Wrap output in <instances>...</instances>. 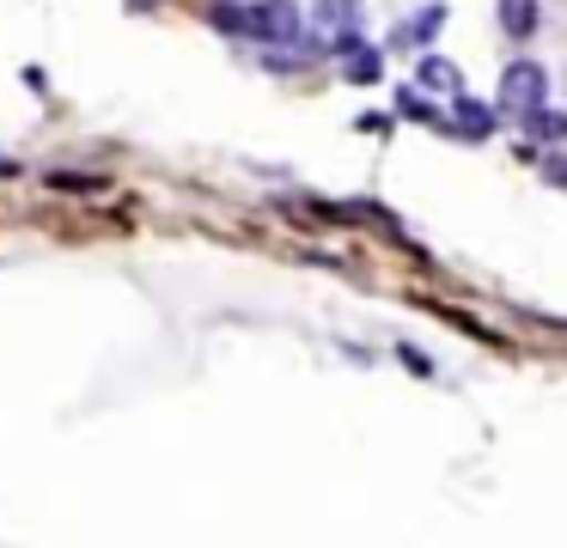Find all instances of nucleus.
Listing matches in <instances>:
<instances>
[{
    "instance_id": "nucleus-5",
    "label": "nucleus",
    "mask_w": 567,
    "mask_h": 548,
    "mask_svg": "<svg viewBox=\"0 0 567 548\" xmlns=\"http://www.w3.org/2000/svg\"><path fill=\"white\" fill-rule=\"evenodd\" d=\"M421 85H433V92H445V97H464V73L445 55H421Z\"/></svg>"
},
{
    "instance_id": "nucleus-3",
    "label": "nucleus",
    "mask_w": 567,
    "mask_h": 548,
    "mask_svg": "<svg viewBox=\"0 0 567 548\" xmlns=\"http://www.w3.org/2000/svg\"><path fill=\"white\" fill-rule=\"evenodd\" d=\"M452 134H464V141H488L494 134V110L476 104V97H452V122H445Z\"/></svg>"
},
{
    "instance_id": "nucleus-2",
    "label": "nucleus",
    "mask_w": 567,
    "mask_h": 548,
    "mask_svg": "<svg viewBox=\"0 0 567 548\" xmlns=\"http://www.w3.org/2000/svg\"><path fill=\"white\" fill-rule=\"evenodd\" d=\"M250 37L257 43H275V49H293L299 37H306V12L293 7V0H250Z\"/></svg>"
},
{
    "instance_id": "nucleus-1",
    "label": "nucleus",
    "mask_w": 567,
    "mask_h": 548,
    "mask_svg": "<svg viewBox=\"0 0 567 548\" xmlns=\"http://www.w3.org/2000/svg\"><path fill=\"white\" fill-rule=\"evenodd\" d=\"M501 110H518V116H530V110L549 104V68H537V61H506L501 68Z\"/></svg>"
},
{
    "instance_id": "nucleus-4",
    "label": "nucleus",
    "mask_w": 567,
    "mask_h": 548,
    "mask_svg": "<svg viewBox=\"0 0 567 548\" xmlns=\"http://www.w3.org/2000/svg\"><path fill=\"white\" fill-rule=\"evenodd\" d=\"M537 19H543L537 0H501V31L513 37V43H525V37L537 31Z\"/></svg>"
},
{
    "instance_id": "nucleus-9",
    "label": "nucleus",
    "mask_w": 567,
    "mask_h": 548,
    "mask_svg": "<svg viewBox=\"0 0 567 548\" xmlns=\"http://www.w3.org/2000/svg\"><path fill=\"white\" fill-rule=\"evenodd\" d=\"M543 177H549L555 189H567V158H561V153H555V158H543Z\"/></svg>"
},
{
    "instance_id": "nucleus-8",
    "label": "nucleus",
    "mask_w": 567,
    "mask_h": 548,
    "mask_svg": "<svg viewBox=\"0 0 567 548\" xmlns=\"http://www.w3.org/2000/svg\"><path fill=\"white\" fill-rule=\"evenodd\" d=\"M440 24H445V7H427V12H421V19L396 24V31H391V43H396V49H403V43H427V37L440 31Z\"/></svg>"
},
{
    "instance_id": "nucleus-6",
    "label": "nucleus",
    "mask_w": 567,
    "mask_h": 548,
    "mask_svg": "<svg viewBox=\"0 0 567 548\" xmlns=\"http://www.w3.org/2000/svg\"><path fill=\"white\" fill-rule=\"evenodd\" d=\"M342 73H348L354 85H372V80H379V49L360 43V37H354V43L342 49Z\"/></svg>"
},
{
    "instance_id": "nucleus-7",
    "label": "nucleus",
    "mask_w": 567,
    "mask_h": 548,
    "mask_svg": "<svg viewBox=\"0 0 567 548\" xmlns=\"http://www.w3.org/2000/svg\"><path fill=\"white\" fill-rule=\"evenodd\" d=\"M525 134H530V146H543V141L561 146V141H567V116L543 104V110H530V116H525Z\"/></svg>"
},
{
    "instance_id": "nucleus-10",
    "label": "nucleus",
    "mask_w": 567,
    "mask_h": 548,
    "mask_svg": "<svg viewBox=\"0 0 567 548\" xmlns=\"http://www.w3.org/2000/svg\"><path fill=\"white\" fill-rule=\"evenodd\" d=\"M396 110H409V116H421V122H433V110H427V104H421V92H403V97H396Z\"/></svg>"
}]
</instances>
